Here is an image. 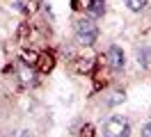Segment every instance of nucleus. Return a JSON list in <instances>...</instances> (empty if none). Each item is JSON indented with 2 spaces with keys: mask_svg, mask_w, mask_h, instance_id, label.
Returning <instances> with one entry per match:
<instances>
[{
  "mask_svg": "<svg viewBox=\"0 0 151 137\" xmlns=\"http://www.w3.org/2000/svg\"><path fill=\"white\" fill-rule=\"evenodd\" d=\"M96 37H99V27L92 18H80V21H76V39H78V44L83 46H92L96 41Z\"/></svg>",
  "mask_w": 151,
  "mask_h": 137,
  "instance_id": "nucleus-1",
  "label": "nucleus"
},
{
  "mask_svg": "<svg viewBox=\"0 0 151 137\" xmlns=\"http://www.w3.org/2000/svg\"><path fill=\"white\" fill-rule=\"evenodd\" d=\"M128 133H131V123L124 117H110L103 126L105 137H128Z\"/></svg>",
  "mask_w": 151,
  "mask_h": 137,
  "instance_id": "nucleus-2",
  "label": "nucleus"
},
{
  "mask_svg": "<svg viewBox=\"0 0 151 137\" xmlns=\"http://www.w3.org/2000/svg\"><path fill=\"white\" fill-rule=\"evenodd\" d=\"M108 60H110V66L112 69H124V50L119 46H110V50H108Z\"/></svg>",
  "mask_w": 151,
  "mask_h": 137,
  "instance_id": "nucleus-3",
  "label": "nucleus"
},
{
  "mask_svg": "<svg viewBox=\"0 0 151 137\" xmlns=\"http://www.w3.org/2000/svg\"><path fill=\"white\" fill-rule=\"evenodd\" d=\"M37 66H39V71H41V73L53 71V66H55V57H53V53H39Z\"/></svg>",
  "mask_w": 151,
  "mask_h": 137,
  "instance_id": "nucleus-4",
  "label": "nucleus"
},
{
  "mask_svg": "<svg viewBox=\"0 0 151 137\" xmlns=\"http://www.w3.org/2000/svg\"><path fill=\"white\" fill-rule=\"evenodd\" d=\"M103 9H105V0H92V5H89L92 16H103Z\"/></svg>",
  "mask_w": 151,
  "mask_h": 137,
  "instance_id": "nucleus-5",
  "label": "nucleus"
},
{
  "mask_svg": "<svg viewBox=\"0 0 151 137\" xmlns=\"http://www.w3.org/2000/svg\"><path fill=\"white\" fill-rule=\"evenodd\" d=\"M131 11H142V9L147 7V0H124Z\"/></svg>",
  "mask_w": 151,
  "mask_h": 137,
  "instance_id": "nucleus-6",
  "label": "nucleus"
},
{
  "mask_svg": "<svg viewBox=\"0 0 151 137\" xmlns=\"http://www.w3.org/2000/svg\"><path fill=\"white\" fill-rule=\"evenodd\" d=\"M137 57H140V62L144 64V66H149V64H151V50H147V48H142L140 53H137Z\"/></svg>",
  "mask_w": 151,
  "mask_h": 137,
  "instance_id": "nucleus-7",
  "label": "nucleus"
},
{
  "mask_svg": "<svg viewBox=\"0 0 151 137\" xmlns=\"http://www.w3.org/2000/svg\"><path fill=\"white\" fill-rule=\"evenodd\" d=\"M124 98H126V94H124V91H114L112 96H110V100H108V103H110V105H117V103H122Z\"/></svg>",
  "mask_w": 151,
  "mask_h": 137,
  "instance_id": "nucleus-8",
  "label": "nucleus"
},
{
  "mask_svg": "<svg viewBox=\"0 0 151 137\" xmlns=\"http://www.w3.org/2000/svg\"><path fill=\"white\" fill-rule=\"evenodd\" d=\"M71 5H73V9H89L92 0H71Z\"/></svg>",
  "mask_w": 151,
  "mask_h": 137,
  "instance_id": "nucleus-9",
  "label": "nucleus"
},
{
  "mask_svg": "<svg viewBox=\"0 0 151 137\" xmlns=\"http://www.w3.org/2000/svg\"><path fill=\"white\" fill-rule=\"evenodd\" d=\"M23 60H25V64H37L39 55L37 53H23Z\"/></svg>",
  "mask_w": 151,
  "mask_h": 137,
  "instance_id": "nucleus-10",
  "label": "nucleus"
},
{
  "mask_svg": "<svg viewBox=\"0 0 151 137\" xmlns=\"http://www.w3.org/2000/svg\"><path fill=\"white\" fill-rule=\"evenodd\" d=\"M80 137H94V128L89 126V123H87V126H83V130H80Z\"/></svg>",
  "mask_w": 151,
  "mask_h": 137,
  "instance_id": "nucleus-11",
  "label": "nucleus"
},
{
  "mask_svg": "<svg viewBox=\"0 0 151 137\" xmlns=\"http://www.w3.org/2000/svg\"><path fill=\"white\" fill-rule=\"evenodd\" d=\"M142 137H151V123H147L142 128Z\"/></svg>",
  "mask_w": 151,
  "mask_h": 137,
  "instance_id": "nucleus-12",
  "label": "nucleus"
}]
</instances>
